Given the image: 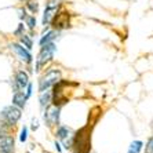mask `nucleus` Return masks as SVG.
Returning a JSON list of instances; mask_svg holds the SVG:
<instances>
[{
  "mask_svg": "<svg viewBox=\"0 0 153 153\" xmlns=\"http://www.w3.org/2000/svg\"><path fill=\"white\" fill-rule=\"evenodd\" d=\"M73 153H90L91 150V127L90 124L80 128L73 135Z\"/></svg>",
  "mask_w": 153,
  "mask_h": 153,
  "instance_id": "nucleus-1",
  "label": "nucleus"
},
{
  "mask_svg": "<svg viewBox=\"0 0 153 153\" xmlns=\"http://www.w3.org/2000/svg\"><path fill=\"white\" fill-rule=\"evenodd\" d=\"M57 51V46H55V42L47 43L44 46H40V51L36 57V72H40L44 66H46L48 62L54 58V54Z\"/></svg>",
  "mask_w": 153,
  "mask_h": 153,
  "instance_id": "nucleus-2",
  "label": "nucleus"
},
{
  "mask_svg": "<svg viewBox=\"0 0 153 153\" xmlns=\"http://www.w3.org/2000/svg\"><path fill=\"white\" fill-rule=\"evenodd\" d=\"M72 26V14L68 10H62V7L58 10V13L54 15L51 19L50 28L55 29V30H65Z\"/></svg>",
  "mask_w": 153,
  "mask_h": 153,
  "instance_id": "nucleus-3",
  "label": "nucleus"
},
{
  "mask_svg": "<svg viewBox=\"0 0 153 153\" xmlns=\"http://www.w3.org/2000/svg\"><path fill=\"white\" fill-rule=\"evenodd\" d=\"M59 80H61L59 69H50V71H47L39 80V93L50 90L51 87H54Z\"/></svg>",
  "mask_w": 153,
  "mask_h": 153,
  "instance_id": "nucleus-4",
  "label": "nucleus"
},
{
  "mask_svg": "<svg viewBox=\"0 0 153 153\" xmlns=\"http://www.w3.org/2000/svg\"><path fill=\"white\" fill-rule=\"evenodd\" d=\"M0 117L3 119L4 123L7 126H13V127H14L18 123V120L21 119V109L17 108L15 105L6 106L3 111L0 112Z\"/></svg>",
  "mask_w": 153,
  "mask_h": 153,
  "instance_id": "nucleus-5",
  "label": "nucleus"
},
{
  "mask_svg": "<svg viewBox=\"0 0 153 153\" xmlns=\"http://www.w3.org/2000/svg\"><path fill=\"white\" fill-rule=\"evenodd\" d=\"M59 111L61 108L57 105H53V106H47L46 112H44V120H46L47 126L48 127H53V126H57L59 123Z\"/></svg>",
  "mask_w": 153,
  "mask_h": 153,
  "instance_id": "nucleus-6",
  "label": "nucleus"
},
{
  "mask_svg": "<svg viewBox=\"0 0 153 153\" xmlns=\"http://www.w3.org/2000/svg\"><path fill=\"white\" fill-rule=\"evenodd\" d=\"M10 48L17 54V57L19 58L21 61L26 62V64H30L32 62V54H30V50L25 48V47L22 46L19 42H15V43H11L10 44Z\"/></svg>",
  "mask_w": 153,
  "mask_h": 153,
  "instance_id": "nucleus-7",
  "label": "nucleus"
},
{
  "mask_svg": "<svg viewBox=\"0 0 153 153\" xmlns=\"http://www.w3.org/2000/svg\"><path fill=\"white\" fill-rule=\"evenodd\" d=\"M0 153H14V138L8 134H0Z\"/></svg>",
  "mask_w": 153,
  "mask_h": 153,
  "instance_id": "nucleus-8",
  "label": "nucleus"
},
{
  "mask_svg": "<svg viewBox=\"0 0 153 153\" xmlns=\"http://www.w3.org/2000/svg\"><path fill=\"white\" fill-rule=\"evenodd\" d=\"M29 83V75L25 71H18L14 77V91L25 90Z\"/></svg>",
  "mask_w": 153,
  "mask_h": 153,
  "instance_id": "nucleus-9",
  "label": "nucleus"
},
{
  "mask_svg": "<svg viewBox=\"0 0 153 153\" xmlns=\"http://www.w3.org/2000/svg\"><path fill=\"white\" fill-rule=\"evenodd\" d=\"M59 30H55V29H47L46 32H43L42 36H40V40H39V44L40 46H44L47 43H51V42H55L57 37L59 36Z\"/></svg>",
  "mask_w": 153,
  "mask_h": 153,
  "instance_id": "nucleus-10",
  "label": "nucleus"
},
{
  "mask_svg": "<svg viewBox=\"0 0 153 153\" xmlns=\"http://www.w3.org/2000/svg\"><path fill=\"white\" fill-rule=\"evenodd\" d=\"M26 95L24 93V90H18V91H14V97H13V105H15L17 108L22 109L25 108L26 105Z\"/></svg>",
  "mask_w": 153,
  "mask_h": 153,
  "instance_id": "nucleus-11",
  "label": "nucleus"
},
{
  "mask_svg": "<svg viewBox=\"0 0 153 153\" xmlns=\"http://www.w3.org/2000/svg\"><path fill=\"white\" fill-rule=\"evenodd\" d=\"M24 6H25V8L28 10L29 14H39L40 13V3L39 0H28V1H25L24 3Z\"/></svg>",
  "mask_w": 153,
  "mask_h": 153,
  "instance_id": "nucleus-12",
  "label": "nucleus"
},
{
  "mask_svg": "<svg viewBox=\"0 0 153 153\" xmlns=\"http://www.w3.org/2000/svg\"><path fill=\"white\" fill-rule=\"evenodd\" d=\"M24 24H25L26 28H28L30 32H33V30L37 28V18H36L35 14H28L25 17V19H24Z\"/></svg>",
  "mask_w": 153,
  "mask_h": 153,
  "instance_id": "nucleus-13",
  "label": "nucleus"
},
{
  "mask_svg": "<svg viewBox=\"0 0 153 153\" xmlns=\"http://www.w3.org/2000/svg\"><path fill=\"white\" fill-rule=\"evenodd\" d=\"M39 101H40V106L44 109V108H47L48 105H50L51 102V93L47 90V91H43V93H40V97H39Z\"/></svg>",
  "mask_w": 153,
  "mask_h": 153,
  "instance_id": "nucleus-14",
  "label": "nucleus"
},
{
  "mask_svg": "<svg viewBox=\"0 0 153 153\" xmlns=\"http://www.w3.org/2000/svg\"><path fill=\"white\" fill-rule=\"evenodd\" d=\"M55 135H57V138H59L61 141H64V139H66L68 137H71V130H69L66 126H59V127L57 128V131H55Z\"/></svg>",
  "mask_w": 153,
  "mask_h": 153,
  "instance_id": "nucleus-15",
  "label": "nucleus"
},
{
  "mask_svg": "<svg viewBox=\"0 0 153 153\" xmlns=\"http://www.w3.org/2000/svg\"><path fill=\"white\" fill-rule=\"evenodd\" d=\"M19 43H21V44L25 47V48H28V50H32V47H33V39H32V36H30V35H28V33H24L22 36H19Z\"/></svg>",
  "mask_w": 153,
  "mask_h": 153,
  "instance_id": "nucleus-16",
  "label": "nucleus"
},
{
  "mask_svg": "<svg viewBox=\"0 0 153 153\" xmlns=\"http://www.w3.org/2000/svg\"><path fill=\"white\" fill-rule=\"evenodd\" d=\"M142 146H143V143L141 141H134V142H131L127 153H139L142 150Z\"/></svg>",
  "mask_w": 153,
  "mask_h": 153,
  "instance_id": "nucleus-17",
  "label": "nucleus"
},
{
  "mask_svg": "<svg viewBox=\"0 0 153 153\" xmlns=\"http://www.w3.org/2000/svg\"><path fill=\"white\" fill-rule=\"evenodd\" d=\"M25 30H26V25L24 24V21H19L18 22V25H17V28L14 29L13 35H14L15 37H19V36H22L24 33H25Z\"/></svg>",
  "mask_w": 153,
  "mask_h": 153,
  "instance_id": "nucleus-18",
  "label": "nucleus"
},
{
  "mask_svg": "<svg viewBox=\"0 0 153 153\" xmlns=\"http://www.w3.org/2000/svg\"><path fill=\"white\" fill-rule=\"evenodd\" d=\"M17 14H18V19H19V21H24V19H25V17L29 14V13H28V10L25 8V6H24V4H21V6L17 8Z\"/></svg>",
  "mask_w": 153,
  "mask_h": 153,
  "instance_id": "nucleus-19",
  "label": "nucleus"
},
{
  "mask_svg": "<svg viewBox=\"0 0 153 153\" xmlns=\"http://www.w3.org/2000/svg\"><path fill=\"white\" fill-rule=\"evenodd\" d=\"M145 153H153V137H150L146 142L145 146Z\"/></svg>",
  "mask_w": 153,
  "mask_h": 153,
  "instance_id": "nucleus-20",
  "label": "nucleus"
},
{
  "mask_svg": "<svg viewBox=\"0 0 153 153\" xmlns=\"http://www.w3.org/2000/svg\"><path fill=\"white\" fill-rule=\"evenodd\" d=\"M26 139H28V127H24L21 130V134H19V141L26 142Z\"/></svg>",
  "mask_w": 153,
  "mask_h": 153,
  "instance_id": "nucleus-21",
  "label": "nucleus"
},
{
  "mask_svg": "<svg viewBox=\"0 0 153 153\" xmlns=\"http://www.w3.org/2000/svg\"><path fill=\"white\" fill-rule=\"evenodd\" d=\"M26 98H29V97L32 95V84L30 83H28V85H26V93H25Z\"/></svg>",
  "mask_w": 153,
  "mask_h": 153,
  "instance_id": "nucleus-22",
  "label": "nucleus"
},
{
  "mask_svg": "<svg viewBox=\"0 0 153 153\" xmlns=\"http://www.w3.org/2000/svg\"><path fill=\"white\" fill-rule=\"evenodd\" d=\"M37 128H39V120H37V119H33L32 120V130L36 131Z\"/></svg>",
  "mask_w": 153,
  "mask_h": 153,
  "instance_id": "nucleus-23",
  "label": "nucleus"
},
{
  "mask_svg": "<svg viewBox=\"0 0 153 153\" xmlns=\"http://www.w3.org/2000/svg\"><path fill=\"white\" fill-rule=\"evenodd\" d=\"M55 148H57L58 152H61V148H59V143H58V142H55Z\"/></svg>",
  "mask_w": 153,
  "mask_h": 153,
  "instance_id": "nucleus-24",
  "label": "nucleus"
},
{
  "mask_svg": "<svg viewBox=\"0 0 153 153\" xmlns=\"http://www.w3.org/2000/svg\"><path fill=\"white\" fill-rule=\"evenodd\" d=\"M25 1H28V0H18V3H21V4H24Z\"/></svg>",
  "mask_w": 153,
  "mask_h": 153,
  "instance_id": "nucleus-25",
  "label": "nucleus"
}]
</instances>
